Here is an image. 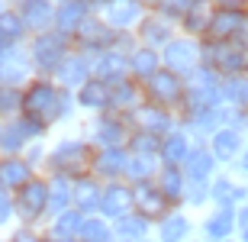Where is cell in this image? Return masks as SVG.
<instances>
[{
    "mask_svg": "<svg viewBox=\"0 0 248 242\" xmlns=\"http://www.w3.org/2000/svg\"><path fill=\"white\" fill-rule=\"evenodd\" d=\"M58 107H62V91L48 81H32L26 84L23 91V113L32 116V120H52L58 116Z\"/></svg>",
    "mask_w": 248,
    "mask_h": 242,
    "instance_id": "6da1fadb",
    "label": "cell"
},
{
    "mask_svg": "<svg viewBox=\"0 0 248 242\" xmlns=\"http://www.w3.org/2000/svg\"><path fill=\"white\" fill-rule=\"evenodd\" d=\"M13 207H16V216L23 223H36L39 216L48 210V184L39 181V177H29L26 184L16 191Z\"/></svg>",
    "mask_w": 248,
    "mask_h": 242,
    "instance_id": "7a4b0ae2",
    "label": "cell"
},
{
    "mask_svg": "<svg viewBox=\"0 0 248 242\" xmlns=\"http://www.w3.org/2000/svg\"><path fill=\"white\" fill-rule=\"evenodd\" d=\"M32 55H26L19 46H7L3 52H0V84L3 87H23L29 78V68H32V62H29Z\"/></svg>",
    "mask_w": 248,
    "mask_h": 242,
    "instance_id": "3957f363",
    "label": "cell"
},
{
    "mask_svg": "<svg viewBox=\"0 0 248 242\" xmlns=\"http://www.w3.org/2000/svg\"><path fill=\"white\" fill-rule=\"evenodd\" d=\"M32 65L42 68V71H58V65L64 62V39L52 36V32H42L32 42Z\"/></svg>",
    "mask_w": 248,
    "mask_h": 242,
    "instance_id": "277c9868",
    "label": "cell"
},
{
    "mask_svg": "<svg viewBox=\"0 0 248 242\" xmlns=\"http://www.w3.org/2000/svg\"><path fill=\"white\" fill-rule=\"evenodd\" d=\"M87 165V145L78 139H68V142H58L55 152H52V168L68 175V171H81Z\"/></svg>",
    "mask_w": 248,
    "mask_h": 242,
    "instance_id": "5b68a950",
    "label": "cell"
},
{
    "mask_svg": "<svg viewBox=\"0 0 248 242\" xmlns=\"http://www.w3.org/2000/svg\"><path fill=\"white\" fill-rule=\"evenodd\" d=\"M132 200H136V210L145 220H155V216L165 213V191L161 187H152V184H139L136 191H132Z\"/></svg>",
    "mask_w": 248,
    "mask_h": 242,
    "instance_id": "8992f818",
    "label": "cell"
},
{
    "mask_svg": "<svg viewBox=\"0 0 248 242\" xmlns=\"http://www.w3.org/2000/svg\"><path fill=\"white\" fill-rule=\"evenodd\" d=\"M29 177H32V165L29 161L16 159V155H3L0 159V184L7 191H19Z\"/></svg>",
    "mask_w": 248,
    "mask_h": 242,
    "instance_id": "52a82bcc",
    "label": "cell"
},
{
    "mask_svg": "<svg viewBox=\"0 0 248 242\" xmlns=\"http://www.w3.org/2000/svg\"><path fill=\"white\" fill-rule=\"evenodd\" d=\"M19 16H23L26 29L42 32L48 23H55V10H52L48 0H23V3H19Z\"/></svg>",
    "mask_w": 248,
    "mask_h": 242,
    "instance_id": "ba28073f",
    "label": "cell"
},
{
    "mask_svg": "<svg viewBox=\"0 0 248 242\" xmlns=\"http://www.w3.org/2000/svg\"><path fill=\"white\" fill-rule=\"evenodd\" d=\"M132 204H136V200H132V191H126V187H120V184L107 187V191H103V197H100L103 213L113 216V220L129 216V207H132Z\"/></svg>",
    "mask_w": 248,
    "mask_h": 242,
    "instance_id": "9c48e42d",
    "label": "cell"
},
{
    "mask_svg": "<svg viewBox=\"0 0 248 242\" xmlns=\"http://www.w3.org/2000/svg\"><path fill=\"white\" fill-rule=\"evenodd\" d=\"M165 62L171 71H187V68H193V62H197V46H193L190 39H174V42H168L165 48Z\"/></svg>",
    "mask_w": 248,
    "mask_h": 242,
    "instance_id": "30bf717a",
    "label": "cell"
},
{
    "mask_svg": "<svg viewBox=\"0 0 248 242\" xmlns=\"http://www.w3.org/2000/svg\"><path fill=\"white\" fill-rule=\"evenodd\" d=\"M148 84H152V87H148V91H152V97H155V100H161V103H174L177 97H181V81H177L171 71H161V75L155 71V75L148 78Z\"/></svg>",
    "mask_w": 248,
    "mask_h": 242,
    "instance_id": "8fae6325",
    "label": "cell"
},
{
    "mask_svg": "<svg viewBox=\"0 0 248 242\" xmlns=\"http://www.w3.org/2000/svg\"><path fill=\"white\" fill-rule=\"evenodd\" d=\"M84 19H87V3H84V0L81 3H78V0H68V3L55 13V23H58L62 32H78Z\"/></svg>",
    "mask_w": 248,
    "mask_h": 242,
    "instance_id": "7c38bea8",
    "label": "cell"
},
{
    "mask_svg": "<svg viewBox=\"0 0 248 242\" xmlns=\"http://www.w3.org/2000/svg\"><path fill=\"white\" fill-rule=\"evenodd\" d=\"M78 100H81L84 107H91V110H103V107L113 103V91L103 81H87L81 87V94H78Z\"/></svg>",
    "mask_w": 248,
    "mask_h": 242,
    "instance_id": "4fadbf2b",
    "label": "cell"
},
{
    "mask_svg": "<svg viewBox=\"0 0 248 242\" xmlns=\"http://www.w3.org/2000/svg\"><path fill=\"white\" fill-rule=\"evenodd\" d=\"M55 75L64 87H84V84H87L84 81V78H87V62H84V58H64Z\"/></svg>",
    "mask_w": 248,
    "mask_h": 242,
    "instance_id": "5bb4252c",
    "label": "cell"
},
{
    "mask_svg": "<svg viewBox=\"0 0 248 242\" xmlns=\"http://www.w3.org/2000/svg\"><path fill=\"white\" fill-rule=\"evenodd\" d=\"M187 233H190V223H187L184 216H177V213L165 216L161 226H158V239L161 242H184Z\"/></svg>",
    "mask_w": 248,
    "mask_h": 242,
    "instance_id": "9a60e30c",
    "label": "cell"
},
{
    "mask_svg": "<svg viewBox=\"0 0 248 242\" xmlns=\"http://www.w3.org/2000/svg\"><path fill=\"white\" fill-rule=\"evenodd\" d=\"M0 36L7 39V46H16L19 39L26 36V23H23V16L13 13V10H3V13H0Z\"/></svg>",
    "mask_w": 248,
    "mask_h": 242,
    "instance_id": "2e32d148",
    "label": "cell"
},
{
    "mask_svg": "<svg viewBox=\"0 0 248 242\" xmlns=\"http://www.w3.org/2000/svg\"><path fill=\"white\" fill-rule=\"evenodd\" d=\"M126 155H123L120 149H116V145H110V149L107 152H100V155H97V171H100V175H110V177H116V175H123V171H126Z\"/></svg>",
    "mask_w": 248,
    "mask_h": 242,
    "instance_id": "e0dca14e",
    "label": "cell"
},
{
    "mask_svg": "<svg viewBox=\"0 0 248 242\" xmlns=\"http://www.w3.org/2000/svg\"><path fill=\"white\" fill-rule=\"evenodd\" d=\"M16 113H23V91L0 84V120H7V116L13 120Z\"/></svg>",
    "mask_w": 248,
    "mask_h": 242,
    "instance_id": "ac0fdd59",
    "label": "cell"
},
{
    "mask_svg": "<svg viewBox=\"0 0 248 242\" xmlns=\"http://www.w3.org/2000/svg\"><path fill=\"white\" fill-rule=\"evenodd\" d=\"M107 19L116 23V26H129V23H136V19H139V3H132V0H120V3H113V7L107 10Z\"/></svg>",
    "mask_w": 248,
    "mask_h": 242,
    "instance_id": "d6986e66",
    "label": "cell"
},
{
    "mask_svg": "<svg viewBox=\"0 0 248 242\" xmlns=\"http://www.w3.org/2000/svg\"><path fill=\"white\" fill-rule=\"evenodd\" d=\"M81 242H110L113 239V229L103 220H84L81 223Z\"/></svg>",
    "mask_w": 248,
    "mask_h": 242,
    "instance_id": "ffe728a7",
    "label": "cell"
},
{
    "mask_svg": "<svg viewBox=\"0 0 248 242\" xmlns=\"http://www.w3.org/2000/svg\"><path fill=\"white\" fill-rule=\"evenodd\" d=\"M74 200V194L68 191V184H64V177H55L52 184H48V207L55 210V213H62L64 207Z\"/></svg>",
    "mask_w": 248,
    "mask_h": 242,
    "instance_id": "44dd1931",
    "label": "cell"
},
{
    "mask_svg": "<svg viewBox=\"0 0 248 242\" xmlns=\"http://www.w3.org/2000/svg\"><path fill=\"white\" fill-rule=\"evenodd\" d=\"M100 191H97V184L93 181H81L78 184V191H74V204L81 207V210H93V207H100Z\"/></svg>",
    "mask_w": 248,
    "mask_h": 242,
    "instance_id": "7402d4cb",
    "label": "cell"
},
{
    "mask_svg": "<svg viewBox=\"0 0 248 242\" xmlns=\"http://www.w3.org/2000/svg\"><path fill=\"white\" fill-rule=\"evenodd\" d=\"M161 155H165L171 165H177V161H187V139L184 136H168L165 139V145H161Z\"/></svg>",
    "mask_w": 248,
    "mask_h": 242,
    "instance_id": "603a6c76",
    "label": "cell"
},
{
    "mask_svg": "<svg viewBox=\"0 0 248 242\" xmlns=\"http://www.w3.org/2000/svg\"><path fill=\"white\" fill-rule=\"evenodd\" d=\"M158 187L165 191V197H181V191H184V177H181V171H177L174 165H168L165 171H161Z\"/></svg>",
    "mask_w": 248,
    "mask_h": 242,
    "instance_id": "cb8c5ba5",
    "label": "cell"
},
{
    "mask_svg": "<svg viewBox=\"0 0 248 242\" xmlns=\"http://www.w3.org/2000/svg\"><path fill=\"white\" fill-rule=\"evenodd\" d=\"M81 223H84V216L78 210H62L58 220H55V233L58 236H74V233H81Z\"/></svg>",
    "mask_w": 248,
    "mask_h": 242,
    "instance_id": "d4e9b609",
    "label": "cell"
},
{
    "mask_svg": "<svg viewBox=\"0 0 248 242\" xmlns=\"http://www.w3.org/2000/svg\"><path fill=\"white\" fill-rule=\"evenodd\" d=\"M155 68H158V58H155L152 48H142V52L132 55V71H136L139 78H152V75H155Z\"/></svg>",
    "mask_w": 248,
    "mask_h": 242,
    "instance_id": "484cf974",
    "label": "cell"
},
{
    "mask_svg": "<svg viewBox=\"0 0 248 242\" xmlns=\"http://www.w3.org/2000/svg\"><path fill=\"white\" fill-rule=\"evenodd\" d=\"M97 139L103 145H120L123 142V126L116 120H100L97 123Z\"/></svg>",
    "mask_w": 248,
    "mask_h": 242,
    "instance_id": "4316f807",
    "label": "cell"
},
{
    "mask_svg": "<svg viewBox=\"0 0 248 242\" xmlns=\"http://www.w3.org/2000/svg\"><path fill=\"white\" fill-rule=\"evenodd\" d=\"M210 168H213V159L206 152H190V155H187V175L190 177H206Z\"/></svg>",
    "mask_w": 248,
    "mask_h": 242,
    "instance_id": "83f0119b",
    "label": "cell"
},
{
    "mask_svg": "<svg viewBox=\"0 0 248 242\" xmlns=\"http://www.w3.org/2000/svg\"><path fill=\"white\" fill-rule=\"evenodd\" d=\"M145 216L139 213V216H123L120 223H116V233L120 236H126V239H136V236H142L145 233Z\"/></svg>",
    "mask_w": 248,
    "mask_h": 242,
    "instance_id": "f1b7e54d",
    "label": "cell"
},
{
    "mask_svg": "<svg viewBox=\"0 0 248 242\" xmlns=\"http://www.w3.org/2000/svg\"><path fill=\"white\" fill-rule=\"evenodd\" d=\"M142 32H145L148 42H168V36H171L168 23H161V19H148L145 26H142Z\"/></svg>",
    "mask_w": 248,
    "mask_h": 242,
    "instance_id": "f546056e",
    "label": "cell"
},
{
    "mask_svg": "<svg viewBox=\"0 0 248 242\" xmlns=\"http://www.w3.org/2000/svg\"><path fill=\"white\" fill-rule=\"evenodd\" d=\"M139 120H142V126H145V129H152V132L168 129V123H171L161 110H142V116H139Z\"/></svg>",
    "mask_w": 248,
    "mask_h": 242,
    "instance_id": "4dcf8cb0",
    "label": "cell"
},
{
    "mask_svg": "<svg viewBox=\"0 0 248 242\" xmlns=\"http://www.w3.org/2000/svg\"><path fill=\"white\" fill-rule=\"evenodd\" d=\"M16 216V207H13V197L3 184H0V226H7L10 220Z\"/></svg>",
    "mask_w": 248,
    "mask_h": 242,
    "instance_id": "1f68e13d",
    "label": "cell"
},
{
    "mask_svg": "<svg viewBox=\"0 0 248 242\" xmlns=\"http://www.w3.org/2000/svg\"><path fill=\"white\" fill-rule=\"evenodd\" d=\"M126 171L132 177H139V181H145V177L152 175V159H148V155H139V159H132L126 165Z\"/></svg>",
    "mask_w": 248,
    "mask_h": 242,
    "instance_id": "d6a6232c",
    "label": "cell"
},
{
    "mask_svg": "<svg viewBox=\"0 0 248 242\" xmlns=\"http://www.w3.org/2000/svg\"><path fill=\"white\" fill-rule=\"evenodd\" d=\"M120 62H123L120 55H107L100 65H97V75H100V78H120L123 75V65H120Z\"/></svg>",
    "mask_w": 248,
    "mask_h": 242,
    "instance_id": "836d02e7",
    "label": "cell"
},
{
    "mask_svg": "<svg viewBox=\"0 0 248 242\" xmlns=\"http://www.w3.org/2000/svg\"><path fill=\"white\" fill-rule=\"evenodd\" d=\"M213 149L219 152L222 159H229L232 152H235V132H216V139H213Z\"/></svg>",
    "mask_w": 248,
    "mask_h": 242,
    "instance_id": "e575fe53",
    "label": "cell"
},
{
    "mask_svg": "<svg viewBox=\"0 0 248 242\" xmlns=\"http://www.w3.org/2000/svg\"><path fill=\"white\" fill-rule=\"evenodd\" d=\"M7 242H46V239H42V236H39V233H32L29 226H23V229H16V233L10 236Z\"/></svg>",
    "mask_w": 248,
    "mask_h": 242,
    "instance_id": "d590c367",
    "label": "cell"
},
{
    "mask_svg": "<svg viewBox=\"0 0 248 242\" xmlns=\"http://www.w3.org/2000/svg\"><path fill=\"white\" fill-rule=\"evenodd\" d=\"M206 229H210L213 236L226 233V229H229V220H226V213H219V216H216V220H210V223H206Z\"/></svg>",
    "mask_w": 248,
    "mask_h": 242,
    "instance_id": "8d00e7d4",
    "label": "cell"
},
{
    "mask_svg": "<svg viewBox=\"0 0 248 242\" xmlns=\"http://www.w3.org/2000/svg\"><path fill=\"white\" fill-rule=\"evenodd\" d=\"M132 97H136V94H132V87H129V84H120V87L113 91V103H129Z\"/></svg>",
    "mask_w": 248,
    "mask_h": 242,
    "instance_id": "74e56055",
    "label": "cell"
},
{
    "mask_svg": "<svg viewBox=\"0 0 248 242\" xmlns=\"http://www.w3.org/2000/svg\"><path fill=\"white\" fill-rule=\"evenodd\" d=\"M216 3H222V7H239L242 0H216Z\"/></svg>",
    "mask_w": 248,
    "mask_h": 242,
    "instance_id": "f35d334b",
    "label": "cell"
},
{
    "mask_svg": "<svg viewBox=\"0 0 248 242\" xmlns=\"http://www.w3.org/2000/svg\"><path fill=\"white\" fill-rule=\"evenodd\" d=\"M3 48H7V39H3V36H0V52H3Z\"/></svg>",
    "mask_w": 248,
    "mask_h": 242,
    "instance_id": "ab89813d",
    "label": "cell"
},
{
    "mask_svg": "<svg viewBox=\"0 0 248 242\" xmlns=\"http://www.w3.org/2000/svg\"><path fill=\"white\" fill-rule=\"evenodd\" d=\"M58 242H74V239H71V236H62V239H58Z\"/></svg>",
    "mask_w": 248,
    "mask_h": 242,
    "instance_id": "60d3db41",
    "label": "cell"
},
{
    "mask_svg": "<svg viewBox=\"0 0 248 242\" xmlns=\"http://www.w3.org/2000/svg\"><path fill=\"white\" fill-rule=\"evenodd\" d=\"M3 10H7V0H0V13H3Z\"/></svg>",
    "mask_w": 248,
    "mask_h": 242,
    "instance_id": "b9f144b4",
    "label": "cell"
},
{
    "mask_svg": "<svg viewBox=\"0 0 248 242\" xmlns=\"http://www.w3.org/2000/svg\"><path fill=\"white\" fill-rule=\"evenodd\" d=\"M84 3H103V0H84Z\"/></svg>",
    "mask_w": 248,
    "mask_h": 242,
    "instance_id": "7bdbcfd3",
    "label": "cell"
},
{
    "mask_svg": "<svg viewBox=\"0 0 248 242\" xmlns=\"http://www.w3.org/2000/svg\"><path fill=\"white\" fill-rule=\"evenodd\" d=\"M245 165H248V155H245Z\"/></svg>",
    "mask_w": 248,
    "mask_h": 242,
    "instance_id": "ee69618b",
    "label": "cell"
},
{
    "mask_svg": "<svg viewBox=\"0 0 248 242\" xmlns=\"http://www.w3.org/2000/svg\"><path fill=\"white\" fill-rule=\"evenodd\" d=\"M0 242H7V239H0Z\"/></svg>",
    "mask_w": 248,
    "mask_h": 242,
    "instance_id": "f6af8a7d",
    "label": "cell"
}]
</instances>
